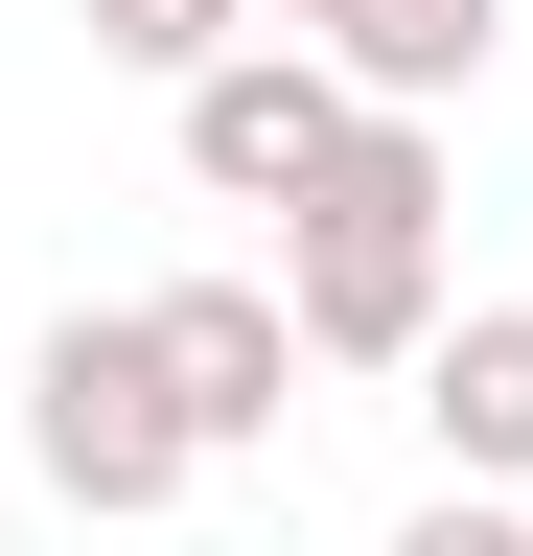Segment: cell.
<instances>
[{"mask_svg": "<svg viewBox=\"0 0 533 556\" xmlns=\"http://www.w3.org/2000/svg\"><path fill=\"white\" fill-rule=\"evenodd\" d=\"M441 139L418 116H348V163H325L279 208V325H302V371H418L441 348Z\"/></svg>", "mask_w": 533, "mask_h": 556, "instance_id": "1", "label": "cell"}, {"mask_svg": "<svg viewBox=\"0 0 533 556\" xmlns=\"http://www.w3.org/2000/svg\"><path fill=\"white\" fill-rule=\"evenodd\" d=\"M24 464L71 486L93 533H140V510H186V486H210V464H186V417H163V348H140V302H71V325L24 348Z\"/></svg>", "mask_w": 533, "mask_h": 556, "instance_id": "2", "label": "cell"}, {"mask_svg": "<svg viewBox=\"0 0 533 556\" xmlns=\"http://www.w3.org/2000/svg\"><path fill=\"white\" fill-rule=\"evenodd\" d=\"M140 348H163L186 464H255V441L302 417V325H279V278H163V302H140Z\"/></svg>", "mask_w": 533, "mask_h": 556, "instance_id": "3", "label": "cell"}, {"mask_svg": "<svg viewBox=\"0 0 533 556\" xmlns=\"http://www.w3.org/2000/svg\"><path fill=\"white\" fill-rule=\"evenodd\" d=\"M163 139H186V186H210V208H302L325 163H348V93H325V47L255 24L210 93H163Z\"/></svg>", "mask_w": 533, "mask_h": 556, "instance_id": "4", "label": "cell"}, {"mask_svg": "<svg viewBox=\"0 0 533 556\" xmlns=\"http://www.w3.org/2000/svg\"><path fill=\"white\" fill-rule=\"evenodd\" d=\"M418 441H441V486L533 510V302H441V348H418Z\"/></svg>", "mask_w": 533, "mask_h": 556, "instance_id": "5", "label": "cell"}, {"mask_svg": "<svg viewBox=\"0 0 533 556\" xmlns=\"http://www.w3.org/2000/svg\"><path fill=\"white\" fill-rule=\"evenodd\" d=\"M487 47H510V0H348V24H325V93L441 139V93H487Z\"/></svg>", "mask_w": 533, "mask_h": 556, "instance_id": "6", "label": "cell"}, {"mask_svg": "<svg viewBox=\"0 0 533 556\" xmlns=\"http://www.w3.org/2000/svg\"><path fill=\"white\" fill-rule=\"evenodd\" d=\"M71 24H93V70H140V93H210L255 47V0H71Z\"/></svg>", "mask_w": 533, "mask_h": 556, "instance_id": "7", "label": "cell"}, {"mask_svg": "<svg viewBox=\"0 0 533 556\" xmlns=\"http://www.w3.org/2000/svg\"><path fill=\"white\" fill-rule=\"evenodd\" d=\"M394 556H533V510H487V486H418V510H394Z\"/></svg>", "mask_w": 533, "mask_h": 556, "instance_id": "8", "label": "cell"}, {"mask_svg": "<svg viewBox=\"0 0 533 556\" xmlns=\"http://www.w3.org/2000/svg\"><path fill=\"white\" fill-rule=\"evenodd\" d=\"M325 24H348V0H279V47H325Z\"/></svg>", "mask_w": 533, "mask_h": 556, "instance_id": "9", "label": "cell"}]
</instances>
